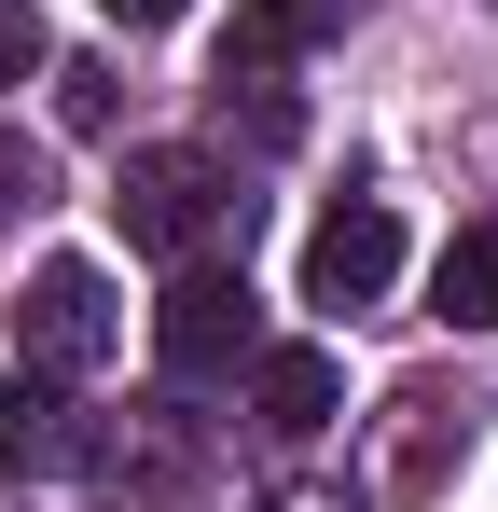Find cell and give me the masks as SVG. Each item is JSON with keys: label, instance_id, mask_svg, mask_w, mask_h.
<instances>
[{"label": "cell", "instance_id": "12", "mask_svg": "<svg viewBox=\"0 0 498 512\" xmlns=\"http://www.w3.org/2000/svg\"><path fill=\"white\" fill-rule=\"evenodd\" d=\"M97 14H111V28H180L194 0H97Z\"/></svg>", "mask_w": 498, "mask_h": 512}, {"label": "cell", "instance_id": "7", "mask_svg": "<svg viewBox=\"0 0 498 512\" xmlns=\"http://www.w3.org/2000/svg\"><path fill=\"white\" fill-rule=\"evenodd\" d=\"M429 319H443V333H498V208L443 236V263H429Z\"/></svg>", "mask_w": 498, "mask_h": 512}, {"label": "cell", "instance_id": "2", "mask_svg": "<svg viewBox=\"0 0 498 512\" xmlns=\"http://www.w3.org/2000/svg\"><path fill=\"white\" fill-rule=\"evenodd\" d=\"M249 346H263L249 277H236V263H180V277H166V305H153V360L180 374V388H208V374H236Z\"/></svg>", "mask_w": 498, "mask_h": 512}, {"label": "cell", "instance_id": "3", "mask_svg": "<svg viewBox=\"0 0 498 512\" xmlns=\"http://www.w3.org/2000/svg\"><path fill=\"white\" fill-rule=\"evenodd\" d=\"M111 346H125V305H111V277H97L83 250H56L42 277H28V305H14V360H28V374H97Z\"/></svg>", "mask_w": 498, "mask_h": 512}, {"label": "cell", "instance_id": "4", "mask_svg": "<svg viewBox=\"0 0 498 512\" xmlns=\"http://www.w3.org/2000/svg\"><path fill=\"white\" fill-rule=\"evenodd\" d=\"M83 457H97V416L70 402V374H28V360H14V374H0V471L42 485V471H83Z\"/></svg>", "mask_w": 498, "mask_h": 512}, {"label": "cell", "instance_id": "9", "mask_svg": "<svg viewBox=\"0 0 498 512\" xmlns=\"http://www.w3.org/2000/svg\"><path fill=\"white\" fill-rule=\"evenodd\" d=\"M42 208H56V167H42V153L0 125V222H42Z\"/></svg>", "mask_w": 498, "mask_h": 512}, {"label": "cell", "instance_id": "6", "mask_svg": "<svg viewBox=\"0 0 498 512\" xmlns=\"http://www.w3.org/2000/svg\"><path fill=\"white\" fill-rule=\"evenodd\" d=\"M332 402H346V374H332V346H249V416L277 429V443H319Z\"/></svg>", "mask_w": 498, "mask_h": 512}, {"label": "cell", "instance_id": "13", "mask_svg": "<svg viewBox=\"0 0 498 512\" xmlns=\"http://www.w3.org/2000/svg\"><path fill=\"white\" fill-rule=\"evenodd\" d=\"M0 512H14V499H0Z\"/></svg>", "mask_w": 498, "mask_h": 512}, {"label": "cell", "instance_id": "8", "mask_svg": "<svg viewBox=\"0 0 498 512\" xmlns=\"http://www.w3.org/2000/svg\"><path fill=\"white\" fill-rule=\"evenodd\" d=\"M319 28H332V0H236V28H222V70H291Z\"/></svg>", "mask_w": 498, "mask_h": 512}, {"label": "cell", "instance_id": "5", "mask_svg": "<svg viewBox=\"0 0 498 512\" xmlns=\"http://www.w3.org/2000/svg\"><path fill=\"white\" fill-rule=\"evenodd\" d=\"M388 277H402V222H388V194L319 208V236H305V305H374Z\"/></svg>", "mask_w": 498, "mask_h": 512}, {"label": "cell", "instance_id": "10", "mask_svg": "<svg viewBox=\"0 0 498 512\" xmlns=\"http://www.w3.org/2000/svg\"><path fill=\"white\" fill-rule=\"evenodd\" d=\"M56 111H70V139H111V70L70 56V70H56Z\"/></svg>", "mask_w": 498, "mask_h": 512}, {"label": "cell", "instance_id": "11", "mask_svg": "<svg viewBox=\"0 0 498 512\" xmlns=\"http://www.w3.org/2000/svg\"><path fill=\"white\" fill-rule=\"evenodd\" d=\"M28 70H42V14H28V0H0V84H28Z\"/></svg>", "mask_w": 498, "mask_h": 512}, {"label": "cell", "instance_id": "1", "mask_svg": "<svg viewBox=\"0 0 498 512\" xmlns=\"http://www.w3.org/2000/svg\"><path fill=\"white\" fill-rule=\"evenodd\" d=\"M111 222H125L139 263H208L222 236H249V194L222 180V153L153 139V153H125V180H111Z\"/></svg>", "mask_w": 498, "mask_h": 512}]
</instances>
